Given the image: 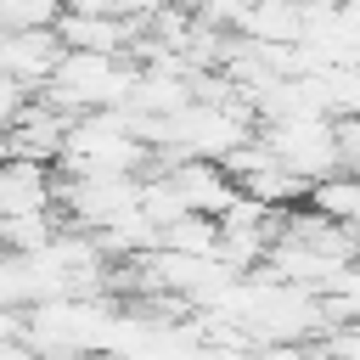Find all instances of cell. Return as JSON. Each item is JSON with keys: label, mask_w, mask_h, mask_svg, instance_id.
<instances>
[{"label": "cell", "mask_w": 360, "mask_h": 360, "mask_svg": "<svg viewBox=\"0 0 360 360\" xmlns=\"http://www.w3.org/2000/svg\"><path fill=\"white\" fill-rule=\"evenodd\" d=\"M236 34L253 45H298L309 34V17L292 0H248L236 17Z\"/></svg>", "instance_id": "5b68a950"}, {"label": "cell", "mask_w": 360, "mask_h": 360, "mask_svg": "<svg viewBox=\"0 0 360 360\" xmlns=\"http://www.w3.org/2000/svg\"><path fill=\"white\" fill-rule=\"evenodd\" d=\"M68 0H0V34H28V28H56Z\"/></svg>", "instance_id": "ba28073f"}, {"label": "cell", "mask_w": 360, "mask_h": 360, "mask_svg": "<svg viewBox=\"0 0 360 360\" xmlns=\"http://www.w3.org/2000/svg\"><path fill=\"white\" fill-rule=\"evenodd\" d=\"M292 6H298V11H304V17L315 22V17H332V11L343 6V0H292Z\"/></svg>", "instance_id": "9c48e42d"}, {"label": "cell", "mask_w": 360, "mask_h": 360, "mask_svg": "<svg viewBox=\"0 0 360 360\" xmlns=\"http://www.w3.org/2000/svg\"><path fill=\"white\" fill-rule=\"evenodd\" d=\"M169 180L180 186L186 208H191V214H208V219H225V208L242 197V186L231 180V169L214 163V158H180V163L169 169Z\"/></svg>", "instance_id": "277c9868"}, {"label": "cell", "mask_w": 360, "mask_h": 360, "mask_svg": "<svg viewBox=\"0 0 360 360\" xmlns=\"http://www.w3.org/2000/svg\"><path fill=\"white\" fill-rule=\"evenodd\" d=\"M304 202H309L315 214H326L332 225H343V231L360 236V169H338V174L315 180Z\"/></svg>", "instance_id": "8992f818"}, {"label": "cell", "mask_w": 360, "mask_h": 360, "mask_svg": "<svg viewBox=\"0 0 360 360\" xmlns=\"http://www.w3.org/2000/svg\"><path fill=\"white\" fill-rule=\"evenodd\" d=\"M158 248L197 253V259H219V219H208V214H180L174 225L158 231Z\"/></svg>", "instance_id": "52a82bcc"}, {"label": "cell", "mask_w": 360, "mask_h": 360, "mask_svg": "<svg viewBox=\"0 0 360 360\" xmlns=\"http://www.w3.org/2000/svg\"><path fill=\"white\" fill-rule=\"evenodd\" d=\"M135 79H141V62L129 56H96V51H68L51 73V84L39 90L51 107L84 118V112H107V107H124L135 96Z\"/></svg>", "instance_id": "6da1fadb"}, {"label": "cell", "mask_w": 360, "mask_h": 360, "mask_svg": "<svg viewBox=\"0 0 360 360\" xmlns=\"http://www.w3.org/2000/svg\"><path fill=\"white\" fill-rule=\"evenodd\" d=\"M141 28L146 17H112V11H62L56 22L68 51H96V56H129Z\"/></svg>", "instance_id": "7a4b0ae2"}, {"label": "cell", "mask_w": 360, "mask_h": 360, "mask_svg": "<svg viewBox=\"0 0 360 360\" xmlns=\"http://www.w3.org/2000/svg\"><path fill=\"white\" fill-rule=\"evenodd\" d=\"M163 6H174V0H124L129 17H152V11H163Z\"/></svg>", "instance_id": "30bf717a"}, {"label": "cell", "mask_w": 360, "mask_h": 360, "mask_svg": "<svg viewBox=\"0 0 360 360\" xmlns=\"http://www.w3.org/2000/svg\"><path fill=\"white\" fill-rule=\"evenodd\" d=\"M68 56V45H62V34L56 28H28V34H6V45H0V68L28 90V96H39L45 84H51V73H56V62Z\"/></svg>", "instance_id": "3957f363"}]
</instances>
